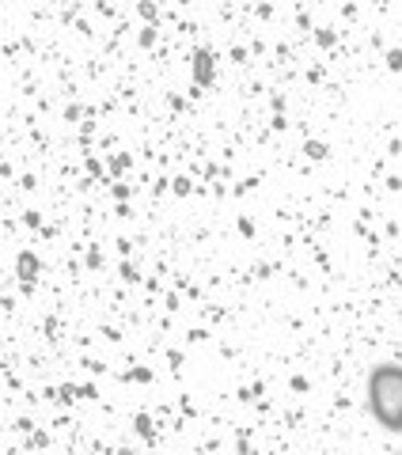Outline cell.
<instances>
[{
  "instance_id": "cell-1",
  "label": "cell",
  "mask_w": 402,
  "mask_h": 455,
  "mask_svg": "<svg viewBox=\"0 0 402 455\" xmlns=\"http://www.w3.org/2000/svg\"><path fill=\"white\" fill-rule=\"evenodd\" d=\"M368 414L376 418L387 433H398L402 425V372L398 364H376L365 383Z\"/></svg>"
}]
</instances>
